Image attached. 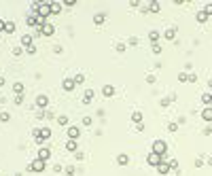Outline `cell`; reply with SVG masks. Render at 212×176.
<instances>
[{
	"label": "cell",
	"mask_w": 212,
	"mask_h": 176,
	"mask_svg": "<svg viewBox=\"0 0 212 176\" xmlns=\"http://www.w3.org/2000/svg\"><path fill=\"white\" fill-rule=\"evenodd\" d=\"M151 151L157 153V155H161V157H165L168 155V144H165V140H155L153 146H151Z\"/></svg>",
	"instance_id": "cell-1"
},
{
	"label": "cell",
	"mask_w": 212,
	"mask_h": 176,
	"mask_svg": "<svg viewBox=\"0 0 212 176\" xmlns=\"http://www.w3.org/2000/svg\"><path fill=\"white\" fill-rule=\"evenodd\" d=\"M146 161H149V165H155V168H157V165L161 164L164 159H161V155H157V153L149 151V157H146Z\"/></svg>",
	"instance_id": "cell-2"
},
{
	"label": "cell",
	"mask_w": 212,
	"mask_h": 176,
	"mask_svg": "<svg viewBox=\"0 0 212 176\" xmlns=\"http://www.w3.org/2000/svg\"><path fill=\"white\" fill-rule=\"evenodd\" d=\"M36 106H38L40 110H45V108H47V106H49V98H47V95H45V94L36 95Z\"/></svg>",
	"instance_id": "cell-3"
},
{
	"label": "cell",
	"mask_w": 212,
	"mask_h": 176,
	"mask_svg": "<svg viewBox=\"0 0 212 176\" xmlns=\"http://www.w3.org/2000/svg\"><path fill=\"white\" fill-rule=\"evenodd\" d=\"M68 138H70V140H79V138H81V127L70 125V127H68Z\"/></svg>",
	"instance_id": "cell-4"
},
{
	"label": "cell",
	"mask_w": 212,
	"mask_h": 176,
	"mask_svg": "<svg viewBox=\"0 0 212 176\" xmlns=\"http://www.w3.org/2000/svg\"><path fill=\"white\" fill-rule=\"evenodd\" d=\"M45 164H47V161H43V159H34V161L30 164V170H32V172H43V170H45Z\"/></svg>",
	"instance_id": "cell-5"
},
{
	"label": "cell",
	"mask_w": 212,
	"mask_h": 176,
	"mask_svg": "<svg viewBox=\"0 0 212 176\" xmlns=\"http://www.w3.org/2000/svg\"><path fill=\"white\" fill-rule=\"evenodd\" d=\"M49 9H51V15H59L62 13V2H49Z\"/></svg>",
	"instance_id": "cell-6"
},
{
	"label": "cell",
	"mask_w": 212,
	"mask_h": 176,
	"mask_svg": "<svg viewBox=\"0 0 212 176\" xmlns=\"http://www.w3.org/2000/svg\"><path fill=\"white\" fill-rule=\"evenodd\" d=\"M49 157H51V151H49L47 146H40V149H38V159H43V161H47Z\"/></svg>",
	"instance_id": "cell-7"
},
{
	"label": "cell",
	"mask_w": 212,
	"mask_h": 176,
	"mask_svg": "<svg viewBox=\"0 0 212 176\" xmlns=\"http://www.w3.org/2000/svg\"><path fill=\"white\" fill-rule=\"evenodd\" d=\"M170 170H172V168H170V164H168V161H161V164L157 165V172H159L161 176H165L168 172H170Z\"/></svg>",
	"instance_id": "cell-8"
},
{
	"label": "cell",
	"mask_w": 212,
	"mask_h": 176,
	"mask_svg": "<svg viewBox=\"0 0 212 176\" xmlns=\"http://www.w3.org/2000/svg\"><path fill=\"white\" fill-rule=\"evenodd\" d=\"M25 24H28V28H32V25H38V15H36V13L28 15V17H25Z\"/></svg>",
	"instance_id": "cell-9"
},
{
	"label": "cell",
	"mask_w": 212,
	"mask_h": 176,
	"mask_svg": "<svg viewBox=\"0 0 212 176\" xmlns=\"http://www.w3.org/2000/svg\"><path fill=\"white\" fill-rule=\"evenodd\" d=\"M102 94H104V98H113L115 95V87L113 85H104L102 87Z\"/></svg>",
	"instance_id": "cell-10"
},
{
	"label": "cell",
	"mask_w": 212,
	"mask_h": 176,
	"mask_svg": "<svg viewBox=\"0 0 212 176\" xmlns=\"http://www.w3.org/2000/svg\"><path fill=\"white\" fill-rule=\"evenodd\" d=\"M40 34H43V36H53V34H55V28H53L51 24H47L43 30H40Z\"/></svg>",
	"instance_id": "cell-11"
},
{
	"label": "cell",
	"mask_w": 212,
	"mask_h": 176,
	"mask_svg": "<svg viewBox=\"0 0 212 176\" xmlns=\"http://www.w3.org/2000/svg\"><path fill=\"white\" fill-rule=\"evenodd\" d=\"M32 40H34V38H32V34H24V36H21V45H24L25 49L32 47Z\"/></svg>",
	"instance_id": "cell-12"
},
{
	"label": "cell",
	"mask_w": 212,
	"mask_h": 176,
	"mask_svg": "<svg viewBox=\"0 0 212 176\" xmlns=\"http://www.w3.org/2000/svg\"><path fill=\"white\" fill-rule=\"evenodd\" d=\"M62 85H64V89H66V91H72L76 83H74V79H64V83H62Z\"/></svg>",
	"instance_id": "cell-13"
},
{
	"label": "cell",
	"mask_w": 212,
	"mask_h": 176,
	"mask_svg": "<svg viewBox=\"0 0 212 176\" xmlns=\"http://www.w3.org/2000/svg\"><path fill=\"white\" fill-rule=\"evenodd\" d=\"M201 119H204V121H208V123H212V108H204Z\"/></svg>",
	"instance_id": "cell-14"
},
{
	"label": "cell",
	"mask_w": 212,
	"mask_h": 176,
	"mask_svg": "<svg viewBox=\"0 0 212 176\" xmlns=\"http://www.w3.org/2000/svg\"><path fill=\"white\" fill-rule=\"evenodd\" d=\"M201 102L206 104V108H212V94H204L201 95Z\"/></svg>",
	"instance_id": "cell-15"
},
{
	"label": "cell",
	"mask_w": 212,
	"mask_h": 176,
	"mask_svg": "<svg viewBox=\"0 0 212 176\" xmlns=\"http://www.w3.org/2000/svg\"><path fill=\"white\" fill-rule=\"evenodd\" d=\"M104 19H106L104 13H95V15H94V24L95 25H102V24H104Z\"/></svg>",
	"instance_id": "cell-16"
},
{
	"label": "cell",
	"mask_w": 212,
	"mask_h": 176,
	"mask_svg": "<svg viewBox=\"0 0 212 176\" xmlns=\"http://www.w3.org/2000/svg\"><path fill=\"white\" fill-rule=\"evenodd\" d=\"M91 100H94V89H87L85 95H83V102H85V104H89Z\"/></svg>",
	"instance_id": "cell-17"
},
{
	"label": "cell",
	"mask_w": 212,
	"mask_h": 176,
	"mask_svg": "<svg viewBox=\"0 0 212 176\" xmlns=\"http://www.w3.org/2000/svg\"><path fill=\"white\" fill-rule=\"evenodd\" d=\"M195 19H197L200 24H204V21L208 19V13H206V11H197V15H195Z\"/></svg>",
	"instance_id": "cell-18"
},
{
	"label": "cell",
	"mask_w": 212,
	"mask_h": 176,
	"mask_svg": "<svg viewBox=\"0 0 212 176\" xmlns=\"http://www.w3.org/2000/svg\"><path fill=\"white\" fill-rule=\"evenodd\" d=\"M164 36H165V38H170V40H172V38L176 36V28H168V30L164 32Z\"/></svg>",
	"instance_id": "cell-19"
},
{
	"label": "cell",
	"mask_w": 212,
	"mask_h": 176,
	"mask_svg": "<svg viewBox=\"0 0 212 176\" xmlns=\"http://www.w3.org/2000/svg\"><path fill=\"white\" fill-rule=\"evenodd\" d=\"M76 149H79L76 140H68V142H66V151H76Z\"/></svg>",
	"instance_id": "cell-20"
},
{
	"label": "cell",
	"mask_w": 212,
	"mask_h": 176,
	"mask_svg": "<svg viewBox=\"0 0 212 176\" xmlns=\"http://www.w3.org/2000/svg\"><path fill=\"white\" fill-rule=\"evenodd\" d=\"M127 161H130V157H127V155H119V157H117V164L119 165H127Z\"/></svg>",
	"instance_id": "cell-21"
},
{
	"label": "cell",
	"mask_w": 212,
	"mask_h": 176,
	"mask_svg": "<svg viewBox=\"0 0 212 176\" xmlns=\"http://www.w3.org/2000/svg\"><path fill=\"white\" fill-rule=\"evenodd\" d=\"M149 11H151V13H157V11H159V2H157V0L149 2Z\"/></svg>",
	"instance_id": "cell-22"
},
{
	"label": "cell",
	"mask_w": 212,
	"mask_h": 176,
	"mask_svg": "<svg viewBox=\"0 0 212 176\" xmlns=\"http://www.w3.org/2000/svg\"><path fill=\"white\" fill-rule=\"evenodd\" d=\"M13 91H15L17 95H21L24 94V85H21V83H15V85H13Z\"/></svg>",
	"instance_id": "cell-23"
},
{
	"label": "cell",
	"mask_w": 212,
	"mask_h": 176,
	"mask_svg": "<svg viewBox=\"0 0 212 176\" xmlns=\"http://www.w3.org/2000/svg\"><path fill=\"white\" fill-rule=\"evenodd\" d=\"M4 32H7V34H13V32H15V24H13V21H7V25H4Z\"/></svg>",
	"instance_id": "cell-24"
},
{
	"label": "cell",
	"mask_w": 212,
	"mask_h": 176,
	"mask_svg": "<svg viewBox=\"0 0 212 176\" xmlns=\"http://www.w3.org/2000/svg\"><path fill=\"white\" fill-rule=\"evenodd\" d=\"M131 121H134V123H138V125H140V121H142V113H138V110H136V113H134V115H131Z\"/></svg>",
	"instance_id": "cell-25"
},
{
	"label": "cell",
	"mask_w": 212,
	"mask_h": 176,
	"mask_svg": "<svg viewBox=\"0 0 212 176\" xmlns=\"http://www.w3.org/2000/svg\"><path fill=\"white\" fill-rule=\"evenodd\" d=\"M149 40H151L153 45H157V40H159V32H151V34H149Z\"/></svg>",
	"instance_id": "cell-26"
},
{
	"label": "cell",
	"mask_w": 212,
	"mask_h": 176,
	"mask_svg": "<svg viewBox=\"0 0 212 176\" xmlns=\"http://www.w3.org/2000/svg\"><path fill=\"white\" fill-rule=\"evenodd\" d=\"M58 123L62 125V127H64V125H68V117H66V115H59V117H58Z\"/></svg>",
	"instance_id": "cell-27"
},
{
	"label": "cell",
	"mask_w": 212,
	"mask_h": 176,
	"mask_svg": "<svg viewBox=\"0 0 212 176\" xmlns=\"http://www.w3.org/2000/svg\"><path fill=\"white\" fill-rule=\"evenodd\" d=\"M40 136H43V138L47 140L49 136H51V129H49V127H40Z\"/></svg>",
	"instance_id": "cell-28"
},
{
	"label": "cell",
	"mask_w": 212,
	"mask_h": 176,
	"mask_svg": "<svg viewBox=\"0 0 212 176\" xmlns=\"http://www.w3.org/2000/svg\"><path fill=\"white\" fill-rule=\"evenodd\" d=\"M178 81H180V83H187V81H189V74L180 72V74H178Z\"/></svg>",
	"instance_id": "cell-29"
},
{
	"label": "cell",
	"mask_w": 212,
	"mask_h": 176,
	"mask_svg": "<svg viewBox=\"0 0 212 176\" xmlns=\"http://www.w3.org/2000/svg\"><path fill=\"white\" fill-rule=\"evenodd\" d=\"M9 119H11L9 113H0V121H9Z\"/></svg>",
	"instance_id": "cell-30"
},
{
	"label": "cell",
	"mask_w": 212,
	"mask_h": 176,
	"mask_svg": "<svg viewBox=\"0 0 212 176\" xmlns=\"http://www.w3.org/2000/svg\"><path fill=\"white\" fill-rule=\"evenodd\" d=\"M85 81V76H83L81 72H79V74H76V76H74V83H83Z\"/></svg>",
	"instance_id": "cell-31"
},
{
	"label": "cell",
	"mask_w": 212,
	"mask_h": 176,
	"mask_svg": "<svg viewBox=\"0 0 212 176\" xmlns=\"http://www.w3.org/2000/svg\"><path fill=\"white\" fill-rule=\"evenodd\" d=\"M170 168H172V170H176V172H178V161H176V159H172V161H170Z\"/></svg>",
	"instance_id": "cell-32"
},
{
	"label": "cell",
	"mask_w": 212,
	"mask_h": 176,
	"mask_svg": "<svg viewBox=\"0 0 212 176\" xmlns=\"http://www.w3.org/2000/svg\"><path fill=\"white\" fill-rule=\"evenodd\" d=\"M204 11L208 13V17H210V15H212V2H208V4H206V9H204Z\"/></svg>",
	"instance_id": "cell-33"
},
{
	"label": "cell",
	"mask_w": 212,
	"mask_h": 176,
	"mask_svg": "<svg viewBox=\"0 0 212 176\" xmlns=\"http://www.w3.org/2000/svg\"><path fill=\"white\" fill-rule=\"evenodd\" d=\"M21 51H24V47H15L13 49V55H21Z\"/></svg>",
	"instance_id": "cell-34"
},
{
	"label": "cell",
	"mask_w": 212,
	"mask_h": 176,
	"mask_svg": "<svg viewBox=\"0 0 212 176\" xmlns=\"http://www.w3.org/2000/svg\"><path fill=\"white\" fill-rule=\"evenodd\" d=\"M25 53H30V55H34V53H36V47H34V45H32V47H28V49H25Z\"/></svg>",
	"instance_id": "cell-35"
},
{
	"label": "cell",
	"mask_w": 212,
	"mask_h": 176,
	"mask_svg": "<svg viewBox=\"0 0 212 176\" xmlns=\"http://www.w3.org/2000/svg\"><path fill=\"white\" fill-rule=\"evenodd\" d=\"M15 104H24V95H15Z\"/></svg>",
	"instance_id": "cell-36"
},
{
	"label": "cell",
	"mask_w": 212,
	"mask_h": 176,
	"mask_svg": "<svg viewBox=\"0 0 212 176\" xmlns=\"http://www.w3.org/2000/svg\"><path fill=\"white\" fill-rule=\"evenodd\" d=\"M153 53H155V55H159V53H161V47H159V45H153Z\"/></svg>",
	"instance_id": "cell-37"
},
{
	"label": "cell",
	"mask_w": 212,
	"mask_h": 176,
	"mask_svg": "<svg viewBox=\"0 0 212 176\" xmlns=\"http://www.w3.org/2000/svg\"><path fill=\"white\" fill-rule=\"evenodd\" d=\"M168 129H170V132H176V129H178V123H170Z\"/></svg>",
	"instance_id": "cell-38"
},
{
	"label": "cell",
	"mask_w": 212,
	"mask_h": 176,
	"mask_svg": "<svg viewBox=\"0 0 212 176\" xmlns=\"http://www.w3.org/2000/svg\"><path fill=\"white\" fill-rule=\"evenodd\" d=\"M170 102H172V98H164V100H161V106H168Z\"/></svg>",
	"instance_id": "cell-39"
},
{
	"label": "cell",
	"mask_w": 212,
	"mask_h": 176,
	"mask_svg": "<svg viewBox=\"0 0 212 176\" xmlns=\"http://www.w3.org/2000/svg\"><path fill=\"white\" fill-rule=\"evenodd\" d=\"M83 123L85 125H91V117H83Z\"/></svg>",
	"instance_id": "cell-40"
},
{
	"label": "cell",
	"mask_w": 212,
	"mask_h": 176,
	"mask_svg": "<svg viewBox=\"0 0 212 176\" xmlns=\"http://www.w3.org/2000/svg\"><path fill=\"white\" fill-rule=\"evenodd\" d=\"M66 176H74V170L72 168H66Z\"/></svg>",
	"instance_id": "cell-41"
},
{
	"label": "cell",
	"mask_w": 212,
	"mask_h": 176,
	"mask_svg": "<svg viewBox=\"0 0 212 176\" xmlns=\"http://www.w3.org/2000/svg\"><path fill=\"white\" fill-rule=\"evenodd\" d=\"M4 25H7V21H2V19H0V32H4Z\"/></svg>",
	"instance_id": "cell-42"
},
{
	"label": "cell",
	"mask_w": 212,
	"mask_h": 176,
	"mask_svg": "<svg viewBox=\"0 0 212 176\" xmlns=\"http://www.w3.org/2000/svg\"><path fill=\"white\" fill-rule=\"evenodd\" d=\"M204 134H206V136H208V134H212V125H208V127H206V132H204Z\"/></svg>",
	"instance_id": "cell-43"
},
{
	"label": "cell",
	"mask_w": 212,
	"mask_h": 176,
	"mask_svg": "<svg viewBox=\"0 0 212 176\" xmlns=\"http://www.w3.org/2000/svg\"><path fill=\"white\" fill-rule=\"evenodd\" d=\"M2 85H4V79H2V76H0V87H2Z\"/></svg>",
	"instance_id": "cell-44"
},
{
	"label": "cell",
	"mask_w": 212,
	"mask_h": 176,
	"mask_svg": "<svg viewBox=\"0 0 212 176\" xmlns=\"http://www.w3.org/2000/svg\"><path fill=\"white\" fill-rule=\"evenodd\" d=\"M208 85H210V89H212V81H210V83H208Z\"/></svg>",
	"instance_id": "cell-45"
}]
</instances>
